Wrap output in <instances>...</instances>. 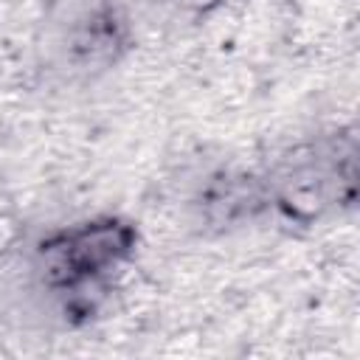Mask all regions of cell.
<instances>
[{
	"instance_id": "1",
	"label": "cell",
	"mask_w": 360,
	"mask_h": 360,
	"mask_svg": "<svg viewBox=\"0 0 360 360\" xmlns=\"http://www.w3.org/2000/svg\"><path fill=\"white\" fill-rule=\"evenodd\" d=\"M132 48L124 0H56L42 28V62L62 82H93Z\"/></svg>"
},
{
	"instance_id": "3",
	"label": "cell",
	"mask_w": 360,
	"mask_h": 360,
	"mask_svg": "<svg viewBox=\"0 0 360 360\" xmlns=\"http://www.w3.org/2000/svg\"><path fill=\"white\" fill-rule=\"evenodd\" d=\"M267 202L287 219L312 222L354 200V138L332 135L287 152L270 172Z\"/></svg>"
},
{
	"instance_id": "2",
	"label": "cell",
	"mask_w": 360,
	"mask_h": 360,
	"mask_svg": "<svg viewBox=\"0 0 360 360\" xmlns=\"http://www.w3.org/2000/svg\"><path fill=\"white\" fill-rule=\"evenodd\" d=\"M135 231L121 219H93L56 231L34 250L31 276L42 295L79 304L87 290L101 292L107 276L132 253Z\"/></svg>"
},
{
	"instance_id": "4",
	"label": "cell",
	"mask_w": 360,
	"mask_h": 360,
	"mask_svg": "<svg viewBox=\"0 0 360 360\" xmlns=\"http://www.w3.org/2000/svg\"><path fill=\"white\" fill-rule=\"evenodd\" d=\"M155 6H160L163 11H169L172 17H205L208 11H214L217 6H222L225 0H152Z\"/></svg>"
}]
</instances>
